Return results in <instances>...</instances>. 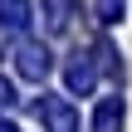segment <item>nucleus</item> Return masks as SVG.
<instances>
[{
	"label": "nucleus",
	"mask_w": 132,
	"mask_h": 132,
	"mask_svg": "<svg viewBox=\"0 0 132 132\" xmlns=\"http://www.w3.org/2000/svg\"><path fill=\"white\" fill-rule=\"evenodd\" d=\"M15 69H20L24 78H44V73H49V49H44V44H29V39L15 44Z\"/></svg>",
	"instance_id": "obj_2"
},
{
	"label": "nucleus",
	"mask_w": 132,
	"mask_h": 132,
	"mask_svg": "<svg viewBox=\"0 0 132 132\" xmlns=\"http://www.w3.org/2000/svg\"><path fill=\"white\" fill-rule=\"evenodd\" d=\"M0 24L5 29H24L29 24V0H0Z\"/></svg>",
	"instance_id": "obj_6"
},
{
	"label": "nucleus",
	"mask_w": 132,
	"mask_h": 132,
	"mask_svg": "<svg viewBox=\"0 0 132 132\" xmlns=\"http://www.w3.org/2000/svg\"><path fill=\"white\" fill-rule=\"evenodd\" d=\"M34 113H39V122L49 132H78V113L69 108V98H54V93H44L39 103H34Z\"/></svg>",
	"instance_id": "obj_1"
},
{
	"label": "nucleus",
	"mask_w": 132,
	"mask_h": 132,
	"mask_svg": "<svg viewBox=\"0 0 132 132\" xmlns=\"http://www.w3.org/2000/svg\"><path fill=\"white\" fill-rule=\"evenodd\" d=\"M93 10H98V20H103V24H118V20H122V10H127V0H98Z\"/></svg>",
	"instance_id": "obj_7"
},
{
	"label": "nucleus",
	"mask_w": 132,
	"mask_h": 132,
	"mask_svg": "<svg viewBox=\"0 0 132 132\" xmlns=\"http://www.w3.org/2000/svg\"><path fill=\"white\" fill-rule=\"evenodd\" d=\"M39 10L49 15V20H44L49 29H69L73 15H78V0H39Z\"/></svg>",
	"instance_id": "obj_5"
},
{
	"label": "nucleus",
	"mask_w": 132,
	"mask_h": 132,
	"mask_svg": "<svg viewBox=\"0 0 132 132\" xmlns=\"http://www.w3.org/2000/svg\"><path fill=\"white\" fill-rule=\"evenodd\" d=\"M122 122H127L122 98H103V103H98V113H93V132H122Z\"/></svg>",
	"instance_id": "obj_3"
},
{
	"label": "nucleus",
	"mask_w": 132,
	"mask_h": 132,
	"mask_svg": "<svg viewBox=\"0 0 132 132\" xmlns=\"http://www.w3.org/2000/svg\"><path fill=\"white\" fill-rule=\"evenodd\" d=\"M0 132H15V122H0Z\"/></svg>",
	"instance_id": "obj_9"
},
{
	"label": "nucleus",
	"mask_w": 132,
	"mask_h": 132,
	"mask_svg": "<svg viewBox=\"0 0 132 132\" xmlns=\"http://www.w3.org/2000/svg\"><path fill=\"white\" fill-rule=\"evenodd\" d=\"M0 108H15V88H10V78H0Z\"/></svg>",
	"instance_id": "obj_8"
},
{
	"label": "nucleus",
	"mask_w": 132,
	"mask_h": 132,
	"mask_svg": "<svg viewBox=\"0 0 132 132\" xmlns=\"http://www.w3.org/2000/svg\"><path fill=\"white\" fill-rule=\"evenodd\" d=\"M64 78H69V88H73V93H88V88L98 83V69L88 64V54H73V59H69V73H64Z\"/></svg>",
	"instance_id": "obj_4"
}]
</instances>
